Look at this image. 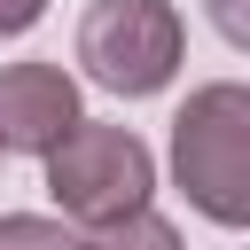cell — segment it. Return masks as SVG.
<instances>
[{"mask_svg":"<svg viewBox=\"0 0 250 250\" xmlns=\"http://www.w3.org/2000/svg\"><path fill=\"white\" fill-rule=\"evenodd\" d=\"M172 172L203 219L219 227L250 219V86L219 78L188 94V109L172 117Z\"/></svg>","mask_w":250,"mask_h":250,"instance_id":"cell-1","label":"cell"},{"mask_svg":"<svg viewBox=\"0 0 250 250\" xmlns=\"http://www.w3.org/2000/svg\"><path fill=\"white\" fill-rule=\"evenodd\" d=\"M148 188H156V156H148L141 133H125V125L78 117V125L47 148V195H55L78 227H109V219L141 211Z\"/></svg>","mask_w":250,"mask_h":250,"instance_id":"cell-2","label":"cell"},{"mask_svg":"<svg viewBox=\"0 0 250 250\" xmlns=\"http://www.w3.org/2000/svg\"><path fill=\"white\" fill-rule=\"evenodd\" d=\"M78 62L94 86L141 102L156 86H172L180 70V16L172 0H94L78 16Z\"/></svg>","mask_w":250,"mask_h":250,"instance_id":"cell-3","label":"cell"},{"mask_svg":"<svg viewBox=\"0 0 250 250\" xmlns=\"http://www.w3.org/2000/svg\"><path fill=\"white\" fill-rule=\"evenodd\" d=\"M78 125V86L62 62H8L0 70V148L47 156Z\"/></svg>","mask_w":250,"mask_h":250,"instance_id":"cell-4","label":"cell"},{"mask_svg":"<svg viewBox=\"0 0 250 250\" xmlns=\"http://www.w3.org/2000/svg\"><path fill=\"white\" fill-rule=\"evenodd\" d=\"M78 250H180V227H172V219H156V211L141 203V211L109 219V227H86V234H78Z\"/></svg>","mask_w":250,"mask_h":250,"instance_id":"cell-5","label":"cell"},{"mask_svg":"<svg viewBox=\"0 0 250 250\" xmlns=\"http://www.w3.org/2000/svg\"><path fill=\"white\" fill-rule=\"evenodd\" d=\"M0 250H78V234L62 219H39V211H8L0 219Z\"/></svg>","mask_w":250,"mask_h":250,"instance_id":"cell-6","label":"cell"},{"mask_svg":"<svg viewBox=\"0 0 250 250\" xmlns=\"http://www.w3.org/2000/svg\"><path fill=\"white\" fill-rule=\"evenodd\" d=\"M39 8H47V0H0V39L31 31V23H39Z\"/></svg>","mask_w":250,"mask_h":250,"instance_id":"cell-7","label":"cell"},{"mask_svg":"<svg viewBox=\"0 0 250 250\" xmlns=\"http://www.w3.org/2000/svg\"><path fill=\"white\" fill-rule=\"evenodd\" d=\"M211 8H219V31H227V39H242V0H211Z\"/></svg>","mask_w":250,"mask_h":250,"instance_id":"cell-8","label":"cell"}]
</instances>
